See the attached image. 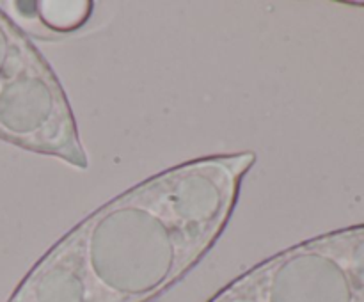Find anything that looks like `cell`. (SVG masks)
<instances>
[{"instance_id":"cell-1","label":"cell","mask_w":364,"mask_h":302,"mask_svg":"<svg viewBox=\"0 0 364 302\" xmlns=\"http://www.w3.org/2000/svg\"><path fill=\"white\" fill-rule=\"evenodd\" d=\"M252 151L201 156L107 201L52 245L6 302H153L226 230Z\"/></svg>"},{"instance_id":"cell-2","label":"cell","mask_w":364,"mask_h":302,"mask_svg":"<svg viewBox=\"0 0 364 302\" xmlns=\"http://www.w3.org/2000/svg\"><path fill=\"white\" fill-rule=\"evenodd\" d=\"M0 141L77 169L89 166L66 91L28 34L2 9Z\"/></svg>"},{"instance_id":"cell-3","label":"cell","mask_w":364,"mask_h":302,"mask_svg":"<svg viewBox=\"0 0 364 302\" xmlns=\"http://www.w3.org/2000/svg\"><path fill=\"white\" fill-rule=\"evenodd\" d=\"M208 302H364V224L270 256Z\"/></svg>"},{"instance_id":"cell-4","label":"cell","mask_w":364,"mask_h":302,"mask_svg":"<svg viewBox=\"0 0 364 302\" xmlns=\"http://www.w3.org/2000/svg\"><path fill=\"white\" fill-rule=\"evenodd\" d=\"M0 9L23 32L41 27L50 32H71L87 21L91 2H0Z\"/></svg>"}]
</instances>
